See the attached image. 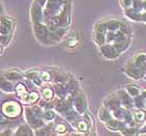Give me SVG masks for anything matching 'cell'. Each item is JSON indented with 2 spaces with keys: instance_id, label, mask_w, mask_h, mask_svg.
<instances>
[{
  "instance_id": "cell-1",
  "label": "cell",
  "mask_w": 146,
  "mask_h": 136,
  "mask_svg": "<svg viewBox=\"0 0 146 136\" xmlns=\"http://www.w3.org/2000/svg\"><path fill=\"white\" fill-rule=\"evenodd\" d=\"M43 96H44L45 99H50L52 97V91L50 89H45L43 91Z\"/></svg>"
},
{
  "instance_id": "cell-2",
  "label": "cell",
  "mask_w": 146,
  "mask_h": 136,
  "mask_svg": "<svg viewBox=\"0 0 146 136\" xmlns=\"http://www.w3.org/2000/svg\"><path fill=\"white\" fill-rule=\"evenodd\" d=\"M78 129L80 131H86L87 130V124L86 123H79V125H78Z\"/></svg>"
},
{
  "instance_id": "cell-4",
  "label": "cell",
  "mask_w": 146,
  "mask_h": 136,
  "mask_svg": "<svg viewBox=\"0 0 146 136\" xmlns=\"http://www.w3.org/2000/svg\"><path fill=\"white\" fill-rule=\"evenodd\" d=\"M42 77L44 79H45V80H49V75L47 74V73H43V74H42Z\"/></svg>"
},
{
  "instance_id": "cell-3",
  "label": "cell",
  "mask_w": 146,
  "mask_h": 136,
  "mask_svg": "<svg viewBox=\"0 0 146 136\" xmlns=\"http://www.w3.org/2000/svg\"><path fill=\"white\" fill-rule=\"evenodd\" d=\"M65 130H66L65 126H62V125H60V126H58V127H56V131H60V132H64Z\"/></svg>"
}]
</instances>
